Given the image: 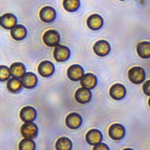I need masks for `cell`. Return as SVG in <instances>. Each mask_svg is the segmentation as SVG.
Segmentation results:
<instances>
[{"instance_id": "obj_3", "label": "cell", "mask_w": 150, "mask_h": 150, "mask_svg": "<svg viewBox=\"0 0 150 150\" xmlns=\"http://www.w3.org/2000/svg\"><path fill=\"white\" fill-rule=\"evenodd\" d=\"M70 56V50L66 46L57 45L55 46L53 51V57L57 62H64L67 61Z\"/></svg>"}, {"instance_id": "obj_30", "label": "cell", "mask_w": 150, "mask_h": 150, "mask_svg": "<svg viewBox=\"0 0 150 150\" xmlns=\"http://www.w3.org/2000/svg\"><path fill=\"white\" fill-rule=\"evenodd\" d=\"M148 105H149V106L150 107V97H149V100H148Z\"/></svg>"}, {"instance_id": "obj_22", "label": "cell", "mask_w": 150, "mask_h": 150, "mask_svg": "<svg viewBox=\"0 0 150 150\" xmlns=\"http://www.w3.org/2000/svg\"><path fill=\"white\" fill-rule=\"evenodd\" d=\"M11 76L14 77L22 78L25 74L26 68L25 65L21 62H15L10 66Z\"/></svg>"}, {"instance_id": "obj_11", "label": "cell", "mask_w": 150, "mask_h": 150, "mask_svg": "<svg viewBox=\"0 0 150 150\" xmlns=\"http://www.w3.org/2000/svg\"><path fill=\"white\" fill-rule=\"evenodd\" d=\"M111 47L109 43L105 40H100L95 43L93 46L94 52L98 56H107L110 52Z\"/></svg>"}, {"instance_id": "obj_17", "label": "cell", "mask_w": 150, "mask_h": 150, "mask_svg": "<svg viewBox=\"0 0 150 150\" xmlns=\"http://www.w3.org/2000/svg\"><path fill=\"white\" fill-rule=\"evenodd\" d=\"M17 23V18L12 13H6L1 16V25L5 29H11Z\"/></svg>"}, {"instance_id": "obj_10", "label": "cell", "mask_w": 150, "mask_h": 150, "mask_svg": "<svg viewBox=\"0 0 150 150\" xmlns=\"http://www.w3.org/2000/svg\"><path fill=\"white\" fill-rule=\"evenodd\" d=\"M126 88L124 85L120 83L113 84L110 88V96L115 100H121L126 95Z\"/></svg>"}, {"instance_id": "obj_16", "label": "cell", "mask_w": 150, "mask_h": 150, "mask_svg": "<svg viewBox=\"0 0 150 150\" xmlns=\"http://www.w3.org/2000/svg\"><path fill=\"white\" fill-rule=\"evenodd\" d=\"M38 77L36 75L32 72H27L21 78L23 87L30 89L35 87L38 84Z\"/></svg>"}, {"instance_id": "obj_29", "label": "cell", "mask_w": 150, "mask_h": 150, "mask_svg": "<svg viewBox=\"0 0 150 150\" xmlns=\"http://www.w3.org/2000/svg\"><path fill=\"white\" fill-rule=\"evenodd\" d=\"M122 150H134L133 149H131V148H124V149H122Z\"/></svg>"}, {"instance_id": "obj_4", "label": "cell", "mask_w": 150, "mask_h": 150, "mask_svg": "<svg viewBox=\"0 0 150 150\" xmlns=\"http://www.w3.org/2000/svg\"><path fill=\"white\" fill-rule=\"evenodd\" d=\"M21 133L24 138H35L38 133V128L33 122H28L23 124L21 128Z\"/></svg>"}, {"instance_id": "obj_24", "label": "cell", "mask_w": 150, "mask_h": 150, "mask_svg": "<svg viewBox=\"0 0 150 150\" xmlns=\"http://www.w3.org/2000/svg\"><path fill=\"white\" fill-rule=\"evenodd\" d=\"M19 150H35L36 144L32 139L25 138L19 143Z\"/></svg>"}, {"instance_id": "obj_6", "label": "cell", "mask_w": 150, "mask_h": 150, "mask_svg": "<svg viewBox=\"0 0 150 150\" xmlns=\"http://www.w3.org/2000/svg\"><path fill=\"white\" fill-rule=\"evenodd\" d=\"M84 71L83 68L79 64H72L67 70V75L68 78L73 81L81 80L83 77Z\"/></svg>"}, {"instance_id": "obj_9", "label": "cell", "mask_w": 150, "mask_h": 150, "mask_svg": "<svg viewBox=\"0 0 150 150\" xmlns=\"http://www.w3.org/2000/svg\"><path fill=\"white\" fill-rule=\"evenodd\" d=\"M39 17L42 22L50 23L56 19V12L53 7L50 6H45L40 9L39 12Z\"/></svg>"}, {"instance_id": "obj_7", "label": "cell", "mask_w": 150, "mask_h": 150, "mask_svg": "<svg viewBox=\"0 0 150 150\" xmlns=\"http://www.w3.org/2000/svg\"><path fill=\"white\" fill-rule=\"evenodd\" d=\"M54 65L52 62L49 60L41 62L38 67V73L43 77H50L54 73Z\"/></svg>"}, {"instance_id": "obj_28", "label": "cell", "mask_w": 150, "mask_h": 150, "mask_svg": "<svg viewBox=\"0 0 150 150\" xmlns=\"http://www.w3.org/2000/svg\"><path fill=\"white\" fill-rule=\"evenodd\" d=\"M93 150H110V149L107 144L100 142L94 146Z\"/></svg>"}, {"instance_id": "obj_15", "label": "cell", "mask_w": 150, "mask_h": 150, "mask_svg": "<svg viewBox=\"0 0 150 150\" xmlns=\"http://www.w3.org/2000/svg\"><path fill=\"white\" fill-rule=\"evenodd\" d=\"M102 139V133L97 129H91L86 134V140L91 145H95L101 142Z\"/></svg>"}, {"instance_id": "obj_27", "label": "cell", "mask_w": 150, "mask_h": 150, "mask_svg": "<svg viewBox=\"0 0 150 150\" xmlns=\"http://www.w3.org/2000/svg\"><path fill=\"white\" fill-rule=\"evenodd\" d=\"M142 90L145 95L150 96V80L146 81L143 84Z\"/></svg>"}, {"instance_id": "obj_12", "label": "cell", "mask_w": 150, "mask_h": 150, "mask_svg": "<svg viewBox=\"0 0 150 150\" xmlns=\"http://www.w3.org/2000/svg\"><path fill=\"white\" fill-rule=\"evenodd\" d=\"M91 92L90 90L84 87L78 88L74 94V98L76 101L82 104L89 103L91 99Z\"/></svg>"}, {"instance_id": "obj_5", "label": "cell", "mask_w": 150, "mask_h": 150, "mask_svg": "<svg viewBox=\"0 0 150 150\" xmlns=\"http://www.w3.org/2000/svg\"><path fill=\"white\" fill-rule=\"evenodd\" d=\"M125 134V129L124 127L118 123L112 124L108 129V135L110 137L115 141L122 139Z\"/></svg>"}, {"instance_id": "obj_14", "label": "cell", "mask_w": 150, "mask_h": 150, "mask_svg": "<svg viewBox=\"0 0 150 150\" xmlns=\"http://www.w3.org/2000/svg\"><path fill=\"white\" fill-rule=\"evenodd\" d=\"M103 19L98 14H92L87 19L88 28L93 30H97L101 29L103 26Z\"/></svg>"}, {"instance_id": "obj_31", "label": "cell", "mask_w": 150, "mask_h": 150, "mask_svg": "<svg viewBox=\"0 0 150 150\" xmlns=\"http://www.w3.org/2000/svg\"><path fill=\"white\" fill-rule=\"evenodd\" d=\"M120 1H125V0H120Z\"/></svg>"}, {"instance_id": "obj_25", "label": "cell", "mask_w": 150, "mask_h": 150, "mask_svg": "<svg viewBox=\"0 0 150 150\" xmlns=\"http://www.w3.org/2000/svg\"><path fill=\"white\" fill-rule=\"evenodd\" d=\"M80 5V0H63V6L68 12L76 11Z\"/></svg>"}, {"instance_id": "obj_21", "label": "cell", "mask_w": 150, "mask_h": 150, "mask_svg": "<svg viewBox=\"0 0 150 150\" xmlns=\"http://www.w3.org/2000/svg\"><path fill=\"white\" fill-rule=\"evenodd\" d=\"M6 87L9 91L12 93H16L22 90L23 85L21 80L19 78L13 77L8 80Z\"/></svg>"}, {"instance_id": "obj_8", "label": "cell", "mask_w": 150, "mask_h": 150, "mask_svg": "<svg viewBox=\"0 0 150 150\" xmlns=\"http://www.w3.org/2000/svg\"><path fill=\"white\" fill-rule=\"evenodd\" d=\"M83 119L81 116L77 112H71L69 114L65 120L66 126L72 129L79 128L82 124Z\"/></svg>"}, {"instance_id": "obj_18", "label": "cell", "mask_w": 150, "mask_h": 150, "mask_svg": "<svg viewBox=\"0 0 150 150\" xmlns=\"http://www.w3.org/2000/svg\"><path fill=\"white\" fill-rule=\"evenodd\" d=\"M80 84L83 87L91 90L94 88L97 84V77L93 73H86L81 79Z\"/></svg>"}, {"instance_id": "obj_1", "label": "cell", "mask_w": 150, "mask_h": 150, "mask_svg": "<svg viewBox=\"0 0 150 150\" xmlns=\"http://www.w3.org/2000/svg\"><path fill=\"white\" fill-rule=\"evenodd\" d=\"M128 77L131 83L135 84H141L145 80V72L141 67H132L128 71Z\"/></svg>"}, {"instance_id": "obj_13", "label": "cell", "mask_w": 150, "mask_h": 150, "mask_svg": "<svg viewBox=\"0 0 150 150\" xmlns=\"http://www.w3.org/2000/svg\"><path fill=\"white\" fill-rule=\"evenodd\" d=\"M19 116L21 119L25 122H32L33 121L37 116L36 110L31 106L23 107L20 111Z\"/></svg>"}, {"instance_id": "obj_23", "label": "cell", "mask_w": 150, "mask_h": 150, "mask_svg": "<svg viewBox=\"0 0 150 150\" xmlns=\"http://www.w3.org/2000/svg\"><path fill=\"white\" fill-rule=\"evenodd\" d=\"M72 145V142L69 138L62 137L57 140L55 148L56 150H71Z\"/></svg>"}, {"instance_id": "obj_26", "label": "cell", "mask_w": 150, "mask_h": 150, "mask_svg": "<svg viewBox=\"0 0 150 150\" xmlns=\"http://www.w3.org/2000/svg\"><path fill=\"white\" fill-rule=\"evenodd\" d=\"M11 76L10 68L6 66H0V81L1 82L5 81L8 80Z\"/></svg>"}, {"instance_id": "obj_20", "label": "cell", "mask_w": 150, "mask_h": 150, "mask_svg": "<svg viewBox=\"0 0 150 150\" xmlns=\"http://www.w3.org/2000/svg\"><path fill=\"white\" fill-rule=\"evenodd\" d=\"M137 52L138 56L142 59L150 58V42L143 41L137 46Z\"/></svg>"}, {"instance_id": "obj_19", "label": "cell", "mask_w": 150, "mask_h": 150, "mask_svg": "<svg viewBox=\"0 0 150 150\" xmlns=\"http://www.w3.org/2000/svg\"><path fill=\"white\" fill-rule=\"evenodd\" d=\"M11 35L16 40H21L25 39L27 35V29L22 25H16L11 29Z\"/></svg>"}, {"instance_id": "obj_2", "label": "cell", "mask_w": 150, "mask_h": 150, "mask_svg": "<svg viewBox=\"0 0 150 150\" xmlns=\"http://www.w3.org/2000/svg\"><path fill=\"white\" fill-rule=\"evenodd\" d=\"M42 40L45 45L49 47H54L59 45L60 37L58 32L53 29H49L44 33Z\"/></svg>"}]
</instances>
